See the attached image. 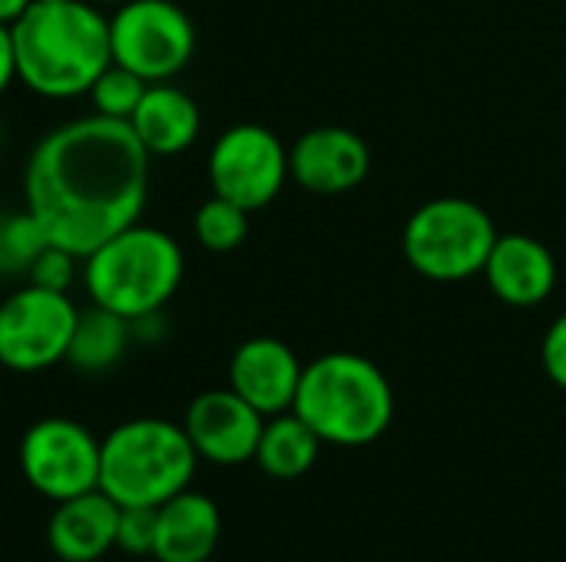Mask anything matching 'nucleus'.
Returning <instances> with one entry per match:
<instances>
[{
	"instance_id": "obj_18",
	"label": "nucleus",
	"mask_w": 566,
	"mask_h": 562,
	"mask_svg": "<svg viewBox=\"0 0 566 562\" xmlns=\"http://www.w3.org/2000/svg\"><path fill=\"white\" fill-rule=\"evenodd\" d=\"M129 344H133V321L109 308L90 305L76 318V331L70 338L63 364H70L80 374H106L123 361Z\"/></svg>"
},
{
	"instance_id": "obj_15",
	"label": "nucleus",
	"mask_w": 566,
	"mask_h": 562,
	"mask_svg": "<svg viewBox=\"0 0 566 562\" xmlns=\"http://www.w3.org/2000/svg\"><path fill=\"white\" fill-rule=\"evenodd\" d=\"M119 503L109 500L99 487L70 500H60L50 523L46 543L63 562H96L116 550Z\"/></svg>"
},
{
	"instance_id": "obj_13",
	"label": "nucleus",
	"mask_w": 566,
	"mask_h": 562,
	"mask_svg": "<svg viewBox=\"0 0 566 562\" xmlns=\"http://www.w3.org/2000/svg\"><path fill=\"white\" fill-rule=\"evenodd\" d=\"M298 354L279 338H249L235 348L229 361V388L249 401L262 417H275L292 411L298 381H302Z\"/></svg>"
},
{
	"instance_id": "obj_20",
	"label": "nucleus",
	"mask_w": 566,
	"mask_h": 562,
	"mask_svg": "<svg viewBox=\"0 0 566 562\" xmlns=\"http://www.w3.org/2000/svg\"><path fill=\"white\" fill-rule=\"evenodd\" d=\"M249 215L252 212H245L242 205H235L222 195H212L196 209L192 235L206 252H219V255L235 252L249 235Z\"/></svg>"
},
{
	"instance_id": "obj_10",
	"label": "nucleus",
	"mask_w": 566,
	"mask_h": 562,
	"mask_svg": "<svg viewBox=\"0 0 566 562\" xmlns=\"http://www.w3.org/2000/svg\"><path fill=\"white\" fill-rule=\"evenodd\" d=\"M206 172L212 195H222L245 212H259L282 192L289 179V149L272 129L259 123H239L212 142Z\"/></svg>"
},
{
	"instance_id": "obj_14",
	"label": "nucleus",
	"mask_w": 566,
	"mask_h": 562,
	"mask_svg": "<svg viewBox=\"0 0 566 562\" xmlns=\"http://www.w3.org/2000/svg\"><path fill=\"white\" fill-rule=\"evenodd\" d=\"M491 291L511 308H534L551 298L557 285V262L551 248L524 232L497 235L481 272Z\"/></svg>"
},
{
	"instance_id": "obj_1",
	"label": "nucleus",
	"mask_w": 566,
	"mask_h": 562,
	"mask_svg": "<svg viewBox=\"0 0 566 562\" xmlns=\"http://www.w3.org/2000/svg\"><path fill=\"white\" fill-rule=\"evenodd\" d=\"M149 152L129 123L80 116L50 129L23 166V209L50 245L90 255L139 222L149 199Z\"/></svg>"
},
{
	"instance_id": "obj_23",
	"label": "nucleus",
	"mask_w": 566,
	"mask_h": 562,
	"mask_svg": "<svg viewBox=\"0 0 566 562\" xmlns=\"http://www.w3.org/2000/svg\"><path fill=\"white\" fill-rule=\"evenodd\" d=\"M80 272H83V258L80 255H73V252H66L60 245H46L33 258V265L27 272V282L40 285V288H50V291H66L70 295V288L80 278Z\"/></svg>"
},
{
	"instance_id": "obj_8",
	"label": "nucleus",
	"mask_w": 566,
	"mask_h": 562,
	"mask_svg": "<svg viewBox=\"0 0 566 562\" xmlns=\"http://www.w3.org/2000/svg\"><path fill=\"white\" fill-rule=\"evenodd\" d=\"M80 308L66 291L23 285L0 301V368L40 374L66 361Z\"/></svg>"
},
{
	"instance_id": "obj_2",
	"label": "nucleus",
	"mask_w": 566,
	"mask_h": 562,
	"mask_svg": "<svg viewBox=\"0 0 566 562\" xmlns=\"http://www.w3.org/2000/svg\"><path fill=\"white\" fill-rule=\"evenodd\" d=\"M10 33L17 79L43 99L86 96L113 63L109 17L90 0H33Z\"/></svg>"
},
{
	"instance_id": "obj_22",
	"label": "nucleus",
	"mask_w": 566,
	"mask_h": 562,
	"mask_svg": "<svg viewBox=\"0 0 566 562\" xmlns=\"http://www.w3.org/2000/svg\"><path fill=\"white\" fill-rule=\"evenodd\" d=\"M146 79L136 76L133 70L119 66V63H109L96 83L90 86V106L96 116H106V119H119V123H129V116L136 113L143 93H146Z\"/></svg>"
},
{
	"instance_id": "obj_3",
	"label": "nucleus",
	"mask_w": 566,
	"mask_h": 562,
	"mask_svg": "<svg viewBox=\"0 0 566 562\" xmlns=\"http://www.w3.org/2000/svg\"><path fill=\"white\" fill-rule=\"evenodd\" d=\"M292 411L332 447H368L395 421L385 371L352 351H328L302 368Z\"/></svg>"
},
{
	"instance_id": "obj_21",
	"label": "nucleus",
	"mask_w": 566,
	"mask_h": 562,
	"mask_svg": "<svg viewBox=\"0 0 566 562\" xmlns=\"http://www.w3.org/2000/svg\"><path fill=\"white\" fill-rule=\"evenodd\" d=\"M50 245L40 222L27 212H0V278H20L30 272L33 258Z\"/></svg>"
},
{
	"instance_id": "obj_29",
	"label": "nucleus",
	"mask_w": 566,
	"mask_h": 562,
	"mask_svg": "<svg viewBox=\"0 0 566 562\" xmlns=\"http://www.w3.org/2000/svg\"><path fill=\"white\" fill-rule=\"evenodd\" d=\"M0 142H3V136H0Z\"/></svg>"
},
{
	"instance_id": "obj_24",
	"label": "nucleus",
	"mask_w": 566,
	"mask_h": 562,
	"mask_svg": "<svg viewBox=\"0 0 566 562\" xmlns=\"http://www.w3.org/2000/svg\"><path fill=\"white\" fill-rule=\"evenodd\" d=\"M156 543V507H119L116 550L129 556H153Z\"/></svg>"
},
{
	"instance_id": "obj_7",
	"label": "nucleus",
	"mask_w": 566,
	"mask_h": 562,
	"mask_svg": "<svg viewBox=\"0 0 566 562\" xmlns=\"http://www.w3.org/2000/svg\"><path fill=\"white\" fill-rule=\"evenodd\" d=\"M109 53L146 83H169L196 53V26L176 0H126L109 13Z\"/></svg>"
},
{
	"instance_id": "obj_25",
	"label": "nucleus",
	"mask_w": 566,
	"mask_h": 562,
	"mask_svg": "<svg viewBox=\"0 0 566 562\" xmlns=\"http://www.w3.org/2000/svg\"><path fill=\"white\" fill-rule=\"evenodd\" d=\"M541 364L547 371V378L566 391V311L547 328L544 344H541Z\"/></svg>"
},
{
	"instance_id": "obj_4",
	"label": "nucleus",
	"mask_w": 566,
	"mask_h": 562,
	"mask_svg": "<svg viewBox=\"0 0 566 562\" xmlns=\"http://www.w3.org/2000/svg\"><path fill=\"white\" fill-rule=\"evenodd\" d=\"M182 275L186 255L179 242L163 229L133 222L83 255L80 282L90 295V305L136 321L163 311L179 291Z\"/></svg>"
},
{
	"instance_id": "obj_11",
	"label": "nucleus",
	"mask_w": 566,
	"mask_h": 562,
	"mask_svg": "<svg viewBox=\"0 0 566 562\" xmlns=\"http://www.w3.org/2000/svg\"><path fill=\"white\" fill-rule=\"evenodd\" d=\"M265 417L242 401L232 388L202 391L182 417V431L192 441L199 460L235 467L255 460V447L262 437Z\"/></svg>"
},
{
	"instance_id": "obj_16",
	"label": "nucleus",
	"mask_w": 566,
	"mask_h": 562,
	"mask_svg": "<svg viewBox=\"0 0 566 562\" xmlns=\"http://www.w3.org/2000/svg\"><path fill=\"white\" fill-rule=\"evenodd\" d=\"M222 537L219 507L196 490H182L156 507V562H206Z\"/></svg>"
},
{
	"instance_id": "obj_26",
	"label": "nucleus",
	"mask_w": 566,
	"mask_h": 562,
	"mask_svg": "<svg viewBox=\"0 0 566 562\" xmlns=\"http://www.w3.org/2000/svg\"><path fill=\"white\" fill-rule=\"evenodd\" d=\"M17 83V53H13V33L7 23H0V96Z\"/></svg>"
},
{
	"instance_id": "obj_19",
	"label": "nucleus",
	"mask_w": 566,
	"mask_h": 562,
	"mask_svg": "<svg viewBox=\"0 0 566 562\" xmlns=\"http://www.w3.org/2000/svg\"><path fill=\"white\" fill-rule=\"evenodd\" d=\"M322 450V437L295 414H275L265 417L259 447H255V464L262 467V474L275 477V480H298L305 477Z\"/></svg>"
},
{
	"instance_id": "obj_28",
	"label": "nucleus",
	"mask_w": 566,
	"mask_h": 562,
	"mask_svg": "<svg viewBox=\"0 0 566 562\" xmlns=\"http://www.w3.org/2000/svg\"><path fill=\"white\" fill-rule=\"evenodd\" d=\"M90 3H96V7H119V3H126V0H90Z\"/></svg>"
},
{
	"instance_id": "obj_9",
	"label": "nucleus",
	"mask_w": 566,
	"mask_h": 562,
	"mask_svg": "<svg viewBox=\"0 0 566 562\" xmlns=\"http://www.w3.org/2000/svg\"><path fill=\"white\" fill-rule=\"evenodd\" d=\"M20 474L43 500H70L99 487V441L70 417H43L20 437Z\"/></svg>"
},
{
	"instance_id": "obj_6",
	"label": "nucleus",
	"mask_w": 566,
	"mask_h": 562,
	"mask_svg": "<svg viewBox=\"0 0 566 562\" xmlns=\"http://www.w3.org/2000/svg\"><path fill=\"white\" fill-rule=\"evenodd\" d=\"M497 225L471 199H431L405 225L401 248L408 265L431 282H464L484 272L497 242Z\"/></svg>"
},
{
	"instance_id": "obj_27",
	"label": "nucleus",
	"mask_w": 566,
	"mask_h": 562,
	"mask_svg": "<svg viewBox=\"0 0 566 562\" xmlns=\"http://www.w3.org/2000/svg\"><path fill=\"white\" fill-rule=\"evenodd\" d=\"M30 3H33V0H0V23H7V26H10V23H13V20L30 7Z\"/></svg>"
},
{
	"instance_id": "obj_5",
	"label": "nucleus",
	"mask_w": 566,
	"mask_h": 562,
	"mask_svg": "<svg viewBox=\"0 0 566 562\" xmlns=\"http://www.w3.org/2000/svg\"><path fill=\"white\" fill-rule=\"evenodd\" d=\"M199 454L182 424L133 417L99 441V490L119 507H159L189 490Z\"/></svg>"
},
{
	"instance_id": "obj_12",
	"label": "nucleus",
	"mask_w": 566,
	"mask_h": 562,
	"mask_svg": "<svg viewBox=\"0 0 566 562\" xmlns=\"http://www.w3.org/2000/svg\"><path fill=\"white\" fill-rule=\"evenodd\" d=\"M371 149L345 126H315L289 149V176L312 195H345L368 179Z\"/></svg>"
},
{
	"instance_id": "obj_17",
	"label": "nucleus",
	"mask_w": 566,
	"mask_h": 562,
	"mask_svg": "<svg viewBox=\"0 0 566 562\" xmlns=\"http://www.w3.org/2000/svg\"><path fill=\"white\" fill-rule=\"evenodd\" d=\"M129 129L149 156H179L186 152L202 129L199 103L176 83H149Z\"/></svg>"
}]
</instances>
